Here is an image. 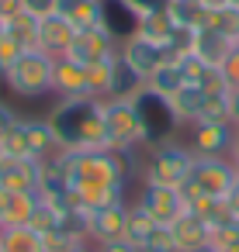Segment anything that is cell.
<instances>
[{
    "label": "cell",
    "instance_id": "obj_1",
    "mask_svg": "<svg viewBox=\"0 0 239 252\" xmlns=\"http://www.w3.org/2000/svg\"><path fill=\"white\" fill-rule=\"evenodd\" d=\"M49 121L63 149H108L101 97H59L49 111Z\"/></svg>",
    "mask_w": 239,
    "mask_h": 252
},
{
    "label": "cell",
    "instance_id": "obj_2",
    "mask_svg": "<svg viewBox=\"0 0 239 252\" xmlns=\"http://www.w3.org/2000/svg\"><path fill=\"white\" fill-rule=\"evenodd\" d=\"M70 187H128L132 173L118 149H63L56 156Z\"/></svg>",
    "mask_w": 239,
    "mask_h": 252
},
{
    "label": "cell",
    "instance_id": "obj_3",
    "mask_svg": "<svg viewBox=\"0 0 239 252\" xmlns=\"http://www.w3.org/2000/svg\"><path fill=\"white\" fill-rule=\"evenodd\" d=\"M194 169V152L187 149L184 138H166V142H149L146 145V162L142 176L146 183H163V187H184Z\"/></svg>",
    "mask_w": 239,
    "mask_h": 252
},
{
    "label": "cell",
    "instance_id": "obj_4",
    "mask_svg": "<svg viewBox=\"0 0 239 252\" xmlns=\"http://www.w3.org/2000/svg\"><path fill=\"white\" fill-rule=\"evenodd\" d=\"M0 149H4V156H28V159H39V162H49L63 152L59 135H56L49 118H21L0 138Z\"/></svg>",
    "mask_w": 239,
    "mask_h": 252
},
{
    "label": "cell",
    "instance_id": "obj_5",
    "mask_svg": "<svg viewBox=\"0 0 239 252\" xmlns=\"http://www.w3.org/2000/svg\"><path fill=\"white\" fill-rule=\"evenodd\" d=\"M0 80L14 97H25V100L45 97V94H52V56L42 49H25L18 56V63Z\"/></svg>",
    "mask_w": 239,
    "mask_h": 252
},
{
    "label": "cell",
    "instance_id": "obj_6",
    "mask_svg": "<svg viewBox=\"0 0 239 252\" xmlns=\"http://www.w3.org/2000/svg\"><path fill=\"white\" fill-rule=\"evenodd\" d=\"M135 107H139V118H142V131H146V142H166V138H180L184 125L177 121L173 107L166 97L153 94L149 87H142L135 94Z\"/></svg>",
    "mask_w": 239,
    "mask_h": 252
},
{
    "label": "cell",
    "instance_id": "obj_7",
    "mask_svg": "<svg viewBox=\"0 0 239 252\" xmlns=\"http://www.w3.org/2000/svg\"><path fill=\"white\" fill-rule=\"evenodd\" d=\"M104 131H108V149H132L139 142H146L142 131V118L135 100H104Z\"/></svg>",
    "mask_w": 239,
    "mask_h": 252
},
{
    "label": "cell",
    "instance_id": "obj_8",
    "mask_svg": "<svg viewBox=\"0 0 239 252\" xmlns=\"http://www.w3.org/2000/svg\"><path fill=\"white\" fill-rule=\"evenodd\" d=\"M118 35L108 28V25H94V28H80L66 49V56L80 66H90V63H101V59H111L118 56Z\"/></svg>",
    "mask_w": 239,
    "mask_h": 252
},
{
    "label": "cell",
    "instance_id": "obj_9",
    "mask_svg": "<svg viewBox=\"0 0 239 252\" xmlns=\"http://www.w3.org/2000/svg\"><path fill=\"white\" fill-rule=\"evenodd\" d=\"M187 183L208 197H225L229 187L236 183V166L229 156H194V169Z\"/></svg>",
    "mask_w": 239,
    "mask_h": 252
},
{
    "label": "cell",
    "instance_id": "obj_10",
    "mask_svg": "<svg viewBox=\"0 0 239 252\" xmlns=\"http://www.w3.org/2000/svg\"><path fill=\"white\" fill-rule=\"evenodd\" d=\"M184 142L194 156H229L236 128L229 121H194L184 128Z\"/></svg>",
    "mask_w": 239,
    "mask_h": 252
},
{
    "label": "cell",
    "instance_id": "obj_11",
    "mask_svg": "<svg viewBox=\"0 0 239 252\" xmlns=\"http://www.w3.org/2000/svg\"><path fill=\"white\" fill-rule=\"evenodd\" d=\"M135 204L156 221V224H173L184 211H187V204H184V193L177 190V187H163V183H146L142 180V187H139V197H135Z\"/></svg>",
    "mask_w": 239,
    "mask_h": 252
},
{
    "label": "cell",
    "instance_id": "obj_12",
    "mask_svg": "<svg viewBox=\"0 0 239 252\" xmlns=\"http://www.w3.org/2000/svg\"><path fill=\"white\" fill-rule=\"evenodd\" d=\"M118 56H121L125 66H128L135 76H142V80H149V76L170 59L166 49H163L159 42H153V38H146V35H139V32H132L128 38H121Z\"/></svg>",
    "mask_w": 239,
    "mask_h": 252
},
{
    "label": "cell",
    "instance_id": "obj_13",
    "mask_svg": "<svg viewBox=\"0 0 239 252\" xmlns=\"http://www.w3.org/2000/svg\"><path fill=\"white\" fill-rule=\"evenodd\" d=\"M42 166L45 162L28 159V156H4V162H0V190H11V193H39Z\"/></svg>",
    "mask_w": 239,
    "mask_h": 252
},
{
    "label": "cell",
    "instance_id": "obj_14",
    "mask_svg": "<svg viewBox=\"0 0 239 252\" xmlns=\"http://www.w3.org/2000/svg\"><path fill=\"white\" fill-rule=\"evenodd\" d=\"M128 211H132L128 200L94 207V211H90V242L104 245V242H118V238H125V235H128Z\"/></svg>",
    "mask_w": 239,
    "mask_h": 252
},
{
    "label": "cell",
    "instance_id": "obj_15",
    "mask_svg": "<svg viewBox=\"0 0 239 252\" xmlns=\"http://www.w3.org/2000/svg\"><path fill=\"white\" fill-rule=\"evenodd\" d=\"M52 94H59V97H94L90 80H87V66L73 63L70 56L52 59Z\"/></svg>",
    "mask_w": 239,
    "mask_h": 252
},
{
    "label": "cell",
    "instance_id": "obj_16",
    "mask_svg": "<svg viewBox=\"0 0 239 252\" xmlns=\"http://www.w3.org/2000/svg\"><path fill=\"white\" fill-rule=\"evenodd\" d=\"M73 35H77V28H73L59 11H52V14H45V18H39V49H42V52H49L52 59L66 56V49H70Z\"/></svg>",
    "mask_w": 239,
    "mask_h": 252
},
{
    "label": "cell",
    "instance_id": "obj_17",
    "mask_svg": "<svg viewBox=\"0 0 239 252\" xmlns=\"http://www.w3.org/2000/svg\"><path fill=\"white\" fill-rule=\"evenodd\" d=\"M170 235H173L177 252H194V249H201V245L211 242V228H208V221L198 218L194 211H184V214L170 224Z\"/></svg>",
    "mask_w": 239,
    "mask_h": 252
},
{
    "label": "cell",
    "instance_id": "obj_18",
    "mask_svg": "<svg viewBox=\"0 0 239 252\" xmlns=\"http://www.w3.org/2000/svg\"><path fill=\"white\" fill-rule=\"evenodd\" d=\"M35 204H39V193H11V190H4V197H0V228L28 224L32 214H35Z\"/></svg>",
    "mask_w": 239,
    "mask_h": 252
},
{
    "label": "cell",
    "instance_id": "obj_19",
    "mask_svg": "<svg viewBox=\"0 0 239 252\" xmlns=\"http://www.w3.org/2000/svg\"><path fill=\"white\" fill-rule=\"evenodd\" d=\"M56 11L80 32V28H94L104 25V0H56Z\"/></svg>",
    "mask_w": 239,
    "mask_h": 252
},
{
    "label": "cell",
    "instance_id": "obj_20",
    "mask_svg": "<svg viewBox=\"0 0 239 252\" xmlns=\"http://www.w3.org/2000/svg\"><path fill=\"white\" fill-rule=\"evenodd\" d=\"M204 100H208V94L201 90V87H194V83H184L173 97H170V107H173V114H177V121L187 128V125H194L198 118H201V111H204Z\"/></svg>",
    "mask_w": 239,
    "mask_h": 252
},
{
    "label": "cell",
    "instance_id": "obj_21",
    "mask_svg": "<svg viewBox=\"0 0 239 252\" xmlns=\"http://www.w3.org/2000/svg\"><path fill=\"white\" fill-rule=\"evenodd\" d=\"M208 11H211L208 0H166V14L177 28H191V32L204 28Z\"/></svg>",
    "mask_w": 239,
    "mask_h": 252
},
{
    "label": "cell",
    "instance_id": "obj_22",
    "mask_svg": "<svg viewBox=\"0 0 239 252\" xmlns=\"http://www.w3.org/2000/svg\"><path fill=\"white\" fill-rule=\"evenodd\" d=\"M236 42L232 38H225V35H218V32H211V28H198L194 32V56H201L208 66H222V59L229 56V49H232Z\"/></svg>",
    "mask_w": 239,
    "mask_h": 252
},
{
    "label": "cell",
    "instance_id": "obj_23",
    "mask_svg": "<svg viewBox=\"0 0 239 252\" xmlns=\"http://www.w3.org/2000/svg\"><path fill=\"white\" fill-rule=\"evenodd\" d=\"M0 249H4V252H49L45 238L35 228H28V224H21V228H0Z\"/></svg>",
    "mask_w": 239,
    "mask_h": 252
},
{
    "label": "cell",
    "instance_id": "obj_24",
    "mask_svg": "<svg viewBox=\"0 0 239 252\" xmlns=\"http://www.w3.org/2000/svg\"><path fill=\"white\" fill-rule=\"evenodd\" d=\"M184 83H187V80H184V73H180V63H177V59H166V63H163V66H159V69L146 80V87H149L153 94L166 97V100H170V97H173Z\"/></svg>",
    "mask_w": 239,
    "mask_h": 252
},
{
    "label": "cell",
    "instance_id": "obj_25",
    "mask_svg": "<svg viewBox=\"0 0 239 252\" xmlns=\"http://www.w3.org/2000/svg\"><path fill=\"white\" fill-rule=\"evenodd\" d=\"M146 87V80L142 76H135L128 66H125V59L118 56V63H115V76H111V90H108V97H115V100H135V94ZM104 97V100H108Z\"/></svg>",
    "mask_w": 239,
    "mask_h": 252
},
{
    "label": "cell",
    "instance_id": "obj_26",
    "mask_svg": "<svg viewBox=\"0 0 239 252\" xmlns=\"http://www.w3.org/2000/svg\"><path fill=\"white\" fill-rule=\"evenodd\" d=\"M173 28H177V25L170 21L166 4H163L159 11H153V14H146V18H139V21H135V32H139V35H146V38H153V42H159L163 49H166V42H170Z\"/></svg>",
    "mask_w": 239,
    "mask_h": 252
},
{
    "label": "cell",
    "instance_id": "obj_27",
    "mask_svg": "<svg viewBox=\"0 0 239 252\" xmlns=\"http://www.w3.org/2000/svg\"><path fill=\"white\" fill-rule=\"evenodd\" d=\"M4 32H7L11 38H18L25 49H39V18H32V14H25V11H18L14 18H7V21H4Z\"/></svg>",
    "mask_w": 239,
    "mask_h": 252
},
{
    "label": "cell",
    "instance_id": "obj_28",
    "mask_svg": "<svg viewBox=\"0 0 239 252\" xmlns=\"http://www.w3.org/2000/svg\"><path fill=\"white\" fill-rule=\"evenodd\" d=\"M59 224H63V207H56L52 200H42V197H39V204H35V214H32V221H28V228H35L39 235H52Z\"/></svg>",
    "mask_w": 239,
    "mask_h": 252
},
{
    "label": "cell",
    "instance_id": "obj_29",
    "mask_svg": "<svg viewBox=\"0 0 239 252\" xmlns=\"http://www.w3.org/2000/svg\"><path fill=\"white\" fill-rule=\"evenodd\" d=\"M153 228H156V221H153L139 204H132V211H128V235H125V238H128L132 245H142Z\"/></svg>",
    "mask_w": 239,
    "mask_h": 252
},
{
    "label": "cell",
    "instance_id": "obj_30",
    "mask_svg": "<svg viewBox=\"0 0 239 252\" xmlns=\"http://www.w3.org/2000/svg\"><path fill=\"white\" fill-rule=\"evenodd\" d=\"M139 252H177L173 235H170V224H156V228L149 231V238L139 245Z\"/></svg>",
    "mask_w": 239,
    "mask_h": 252
},
{
    "label": "cell",
    "instance_id": "obj_31",
    "mask_svg": "<svg viewBox=\"0 0 239 252\" xmlns=\"http://www.w3.org/2000/svg\"><path fill=\"white\" fill-rule=\"evenodd\" d=\"M21 52H25V45H21L18 38H11L7 32H0V76H4V73L18 63Z\"/></svg>",
    "mask_w": 239,
    "mask_h": 252
},
{
    "label": "cell",
    "instance_id": "obj_32",
    "mask_svg": "<svg viewBox=\"0 0 239 252\" xmlns=\"http://www.w3.org/2000/svg\"><path fill=\"white\" fill-rule=\"evenodd\" d=\"M222 76H225V83H229V90L232 87H239V42L229 49V56L222 59Z\"/></svg>",
    "mask_w": 239,
    "mask_h": 252
},
{
    "label": "cell",
    "instance_id": "obj_33",
    "mask_svg": "<svg viewBox=\"0 0 239 252\" xmlns=\"http://www.w3.org/2000/svg\"><path fill=\"white\" fill-rule=\"evenodd\" d=\"M121 4L128 7V14L139 21V18H146V14H153V11H159L166 0H121Z\"/></svg>",
    "mask_w": 239,
    "mask_h": 252
},
{
    "label": "cell",
    "instance_id": "obj_34",
    "mask_svg": "<svg viewBox=\"0 0 239 252\" xmlns=\"http://www.w3.org/2000/svg\"><path fill=\"white\" fill-rule=\"evenodd\" d=\"M18 121H21V114H18V111H14L7 100H0V138H4V135H7V131L18 125Z\"/></svg>",
    "mask_w": 239,
    "mask_h": 252
},
{
    "label": "cell",
    "instance_id": "obj_35",
    "mask_svg": "<svg viewBox=\"0 0 239 252\" xmlns=\"http://www.w3.org/2000/svg\"><path fill=\"white\" fill-rule=\"evenodd\" d=\"M21 7H25V14H32V18H45V14L56 11V0H21Z\"/></svg>",
    "mask_w": 239,
    "mask_h": 252
},
{
    "label": "cell",
    "instance_id": "obj_36",
    "mask_svg": "<svg viewBox=\"0 0 239 252\" xmlns=\"http://www.w3.org/2000/svg\"><path fill=\"white\" fill-rule=\"evenodd\" d=\"M222 200H225V207H229V211H232V218H236V221H239V176H236V183H232V187H229V193H225V197H222Z\"/></svg>",
    "mask_w": 239,
    "mask_h": 252
},
{
    "label": "cell",
    "instance_id": "obj_37",
    "mask_svg": "<svg viewBox=\"0 0 239 252\" xmlns=\"http://www.w3.org/2000/svg\"><path fill=\"white\" fill-rule=\"evenodd\" d=\"M101 252H139V245H132L128 238H118V242H104Z\"/></svg>",
    "mask_w": 239,
    "mask_h": 252
},
{
    "label": "cell",
    "instance_id": "obj_38",
    "mask_svg": "<svg viewBox=\"0 0 239 252\" xmlns=\"http://www.w3.org/2000/svg\"><path fill=\"white\" fill-rule=\"evenodd\" d=\"M229 111H232V128H239V87L229 90Z\"/></svg>",
    "mask_w": 239,
    "mask_h": 252
},
{
    "label": "cell",
    "instance_id": "obj_39",
    "mask_svg": "<svg viewBox=\"0 0 239 252\" xmlns=\"http://www.w3.org/2000/svg\"><path fill=\"white\" fill-rule=\"evenodd\" d=\"M70 252H101V245H97V242H90V238H83V242H77Z\"/></svg>",
    "mask_w": 239,
    "mask_h": 252
},
{
    "label": "cell",
    "instance_id": "obj_40",
    "mask_svg": "<svg viewBox=\"0 0 239 252\" xmlns=\"http://www.w3.org/2000/svg\"><path fill=\"white\" fill-rule=\"evenodd\" d=\"M229 159H232V166H236V176H239V149H232V152H229Z\"/></svg>",
    "mask_w": 239,
    "mask_h": 252
},
{
    "label": "cell",
    "instance_id": "obj_41",
    "mask_svg": "<svg viewBox=\"0 0 239 252\" xmlns=\"http://www.w3.org/2000/svg\"><path fill=\"white\" fill-rule=\"evenodd\" d=\"M218 252H239V238H236L232 245H225V249H218Z\"/></svg>",
    "mask_w": 239,
    "mask_h": 252
},
{
    "label": "cell",
    "instance_id": "obj_42",
    "mask_svg": "<svg viewBox=\"0 0 239 252\" xmlns=\"http://www.w3.org/2000/svg\"><path fill=\"white\" fill-rule=\"evenodd\" d=\"M194 252H218L215 245H201V249H194Z\"/></svg>",
    "mask_w": 239,
    "mask_h": 252
},
{
    "label": "cell",
    "instance_id": "obj_43",
    "mask_svg": "<svg viewBox=\"0 0 239 252\" xmlns=\"http://www.w3.org/2000/svg\"><path fill=\"white\" fill-rule=\"evenodd\" d=\"M222 4H225V7H236V11H239V0H222Z\"/></svg>",
    "mask_w": 239,
    "mask_h": 252
},
{
    "label": "cell",
    "instance_id": "obj_44",
    "mask_svg": "<svg viewBox=\"0 0 239 252\" xmlns=\"http://www.w3.org/2000/svg\"><path fill=\"white\" fill-rule=\"evenodd\" d=\"M208 4H211V7H215V4H222V0H208Z\"/></svg>",
    "mask_w": 239,
    "mask_h": 252
},
{
    "label": "cell",
    "instance_id": "obj_45",
    "mask_svg": "<svg viewBox=\"0 0 239 252\" xmlns=\"http://www.w3.org/2000/svg\"><path fill=\"white\" fill-rule=\"evenodd\" d=\"M0 32H4V18H0Z\"/></svg>",
    "mask_w": 239,
    "mask_h": 252
},
{
    "label": "cell",
    "instance_id": "obj_46",
    "mask_svg": "<svg viewBox=\"0 0 239 252\" xmlns=\"http://www.w3.org/2000/svg\"><path fill=\"white\" fill-rule=\"evenodd\" d=\"M0 162H4V149H0Z\"/></svg>",
    "mask_w": 239,
    "mask_h": 252
},
{
    "label": "cell",
    "instance_id": "obj_47",
    "mask_svg": "<svg viewBox=\"0 0 239 252\" xmlns=\"http://www.w3.org/2000/svg\"><path fill=\"white\" fill-rule=\"evenodd\" d=\"M0 197H4V190H0Z\"/></svg>",
    "mask_w": 239,
    "mask_h": 252
},
{
    "label": "cell",
    "instance_id": "obj_48",
    "mask_svg": "<svg viewBox=\"0 0 239 252\" xmlns=\"http://www.w3.org/2000/svg\"><path fill=\"white\" fill-rule=\"evenodd\" d=\"M0 252H4V249H0Z\"/></svg>",
    "mask_w": 239,
    "mask_h": 252
}]
</instances>
